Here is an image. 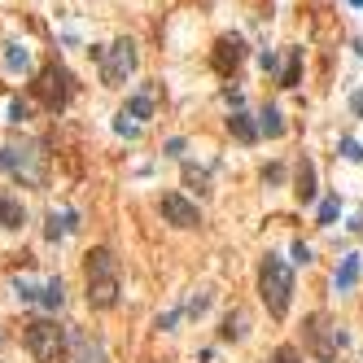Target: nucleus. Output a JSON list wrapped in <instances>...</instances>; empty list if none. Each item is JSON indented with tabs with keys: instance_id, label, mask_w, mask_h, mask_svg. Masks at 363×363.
<instances>
[{
	"instance_id": "1",
	"label": "nucleus",
	"mask_w": 363,
	"mask_h": 363,
	"mask_svg": "<svg viewBox=\"0 0 363 363\" xmlns=\"http://www.w3.org/2000/svg\"><path fill=\"white\" fill-rule=\"evenodd\" d=\"M84 280H88V306L92 311H110L119 306V258H114V250H105V245H96V250H88L84 258Z\"/></svg>"
},
{
	"instance_id": "2",
	"label": "nucleus",
	"mask_w": 363,
	"mask_h": 363,
	"mask_svg": "<svg viewBox=\"0 0 363 363\" xmlns=\"http://www.w3.org/2000/svg\"><path fill=\"white\" fill-rule=\"evenodd\" d=\"M258 293H262V302H267V316H272V320H285V316H289L293 272H289V262L280 258V254H267V258H262V267H258Z\"/></svg>"
},
{
	"instance_id": "3",
	"label": "nucleus",
	"mask_w": 363,
	"mask_h": 363,
	"mask_svg": "<svg viewBox=\"0 0 363 363\" xmlns=\"http://www.w3.org/2000/svg\"><path fill=\"white\" fill-rule=\"evenodd\" d=\"M22 341L36 363H61V355H66V328L57 320H31Z\"/></svg>"
},
{
	"instance_id": "4",
	"label": "nucleus",
	"mask_w": 363,
	"mask_h": 363,
	"mask_svg": "<svg viewBox=\"0 0 363 363\" xmlns=\"http://www.w3.org/2000/svg\"><path fill=\"white\" fill-rule=\"evenodd\" d=\"M0 171H9L13 179H22V184H40V179H44V154H40V145L9 140L5 149H0Z\"/></svg>"
},
{
	"instance_id": "5",
	"label": "nucleus",
	"mask_w": 363,
	"mask_h": 363,
	"mask_svg": "<svg viewBox=\"0 0 363 363\" xmlns=\"http://www.w3.org/2000/svg\"><path fill=\"white\" fill-rule=\"evenodd\" d=\"M96 66H101V84L105 88H119L127 84V75L136 71V44L131 40H114L110 48H96Z\"/></svg>"
},
{
	"instance_id": "6",
	"label": "nucleus",
	"mask_w": 363,
	"mask_h": 363,
	"mask_svg": "<svg viewBox=\"0 0 363 363\" xmlns=\"http://www.w3.org/2000/svg\"><path fill=\"white\" fill-rule=\"evenodd\" d=\"M31 92H36V101L44 105V110H61L66 101H71V92H75V79H71V71L66 66H44L40 71V79L31 84Z\"/></svg>"
},
{
	"instance_id": "7",
	"label": "nucleus",
	"mask_w": 363,
	"mask_h": 363,
	"mask_svg": "<svg viewBox=\"0 0 363 363\" xmlns=\"http://www.w3.org/2000/svg\"><path fill=\"white\" fill-rule=\"evenodd\" d=\"M306 346H311V355H316V359L328 363L337 350H346V333L328 316H311L306 320Z\"/></svg>"
},
{
	"instance_id": "8",
	"label": "nucleus",
	"mask_w": 363,
	"mask_h": 363,
	"mask_svg": "<svg viewBox=\"0 0 363 363\" xmlns=\"http://www.w3.org/2000/svg\"><path fill=\"white\" fill-rule=\"evenodd\" d=\"M158 206H162V219H167L171 228H197L202 223V210H197L184 193H162Z\"/></svg>"
},
{
	"instance_id": "9",
	"label": "nucleus",
	"mask_w": 363,
	"mask_h": 363,
	"mask_svg": "<svg viewBox=\"0 0 363 363\" xmlns=\"http://www.w3.org/2000/svg\"><path fill=\"white\" fill-rule=\"evenodd\" d=\"M241 57H245V44H241L237 36H223L219 44H214V71H219V75L237 71V66H241Z\"/></svg>"
},
{
	"instance_id": "10",
	"label": "nucleus",
	"mask_w": 363,
	"mask_h": 363,
	"mask_svg": "<svg viewBox=\"0 0 363 363\" xmlns=\"http://www.w3.org/2000/svg\"><path fill=\"white\" fill-rule=\"evenodd\" d=\"M293 179H298V188H293V193H298V202L302 206H311V202H316V162H311V158H302L298 162V175H293Z\"/></svg>"
},
{
	"instance_id": "11",
	"label": "nucleus",
	"mask_w": 363,
	"mask_h": 363,
	"mask_svg": "<svg viewBox=\"0 0 363 363\" xmlns=\"http://www.w3.org/2000/svg\"><path fill=\"white\" fill-rule=\"evenodd\" d=\"M359 272H363V258H359V254H346V258H341V267H337V276H333L337 293H350V289H355V280H359Z\"/></svg>"
},
{
	"instance_id": "12",
	"label": "nucleus",
	"mask_w": 363,
	"mask_h": 363,
	"mask_svg": "<svg viewBox=\"0 0 363 363\" xmlns=\"http://www.w3.org/2000/svg\"><path fill=\"white\" fill-rule=\"evenodd\" d=\"M0 223H5V228H13V232H18V228L27 223V210H22V202H18V197H0Z\"/></svg>"
},
{
	"instance_id": "13",
	"label": "nucleus",
	"mask_w": 363,
	"mask_h": 363,
	"mask_svg": "<svg viewBox=\"0 0 363 363\" xmlns=\"http://www.w3.org/2000/svg\"><path fill=\"white\" fill-rule=\"evenodd\" d=\"M75 228H79V223H75V214H71V210H61V214L53 210V214H48V241H61V237H71Z\"/></svg>"
},
{
	"instance_id": "14",
	"label": "nucleus",
	"mask_w": 363,
	"mask_h": 363,
	"mask_svg": "<svg viewBox=\"0 0 363 363\" xmlns=\"http://www.w3.org/2000/svg\"><path fill=\"white\" fill-rule=\"evenodd\" d=\"M228 131H232L237 140H245V145H254V140L262 136V131H258L250 119H245V114H232V119H228Z\"/></svg>"
},
{
	"instance_id": "15",
	"label": "nucleus",
	"mask_w": 363,
	"mask_h": 363,
	"mask_svg": "<svg viewBox=\"0 0 363 363\" xmlns=\"http://www.w3.org/2000/svg\"><path fill=\"white\" fill-rule=\"evenodd\" d=\"M298 79H302V48H293L285 71H280V88H298Z\"/></svg>"
},
{
	"instance_id": "16",
	"label": "nucleus",
	"mask_w": 363,
	"mask_h": 363,
	"mask_svg": "<svg viewBox=\"0 0 363 363\" xmlns=\"http://www.w3.org/2000/svg\"><path fill=\"white\" fill-rule=\"evenodd\" d=\"M258 131H262V136H285V119H280L276 105H267L258 114Z\"/></svg>"
},
{
	"instance_id": "17",
	"label": "nucleus",
	"mask_w": 363,
	"mask_h": 363,
	"mask_svg": "<svg viewBox=\"0 0 363 363\" xmlns=\"http://www.w3.org/2000/svg\"><path fill=\"white\" fill-rule=\"evenodd\" d=\"M123 114H131V119H140V123H145V119H154V96H149V92L131 96V101L123 105Z\"/></svg>"
},
{
	"instance_id": "18",
	"label": "nucleus",
	"mask_w": 363,
	"mask_h": 363,
	"mask_svg": "<svg viewBox=\"0 0 363 363\" xmlns=\"http://www.w3.org/2000/svg\"><path fill=\"white\" fill-rule=\"evenodd\" d=\"M223 341H237V337H245V311H228V320H223Z\"/></svg>"
},
{
	"instance_id": "19",
	"label": "nucleus",
	"mask_w": 363,
	"mask_h": 363,
	"mask_svg": "<svg viewBox=\"0 0 363 363\" xmlns=\"http://www.w3.org/2000/svg\"><path fill=\"white\" fill-rule=\"evenodd\" d=\"M79 363H105V350L88 337H79Z\"/></svg>"
},
{
	"instance_id": "20",
	"label": "nucleus",
	"mask_w": 363,
	"mask_h": 363,
	"mask_svg": "<svg viewBox=\"0 0 363 363\" xmlns=\"http://www.w3.org/2000/svg\"><path fill=\"white\" fill-rule=\"evenodd\" d=\"M40 298H44V306H61L66 302V289H61V280H48V285H44V293H40Z\"/></svg>"
},
{
	"instance_id": "21",
	"label": "nucleus",
	"mask_w": 363,
	"mask_h": 363,
	"mask_svg": "<svg viewBox=\"0 0 363 363\" xmlns=\"http://www.w3.org/2000/svg\"><path fill=\"white\" fill-rule=\"evenodd\" d=\"M27 48H18V44H9V53H5V66H9V71H27Z\"/></svg>"
},
{
	"instance_id": "22",
	"label": "nucleus",
	"mask_w": 363,
	"mask_h": 363,
	"mask_svg": "<svg viewBox=\"0 0 363 363\" xmlns=\"http://www.w3.org/2000/svg\"><path fill=\"white\" fill-rule=\"evenodd\" d=\"M337 210H341V202H337V197H324V202H320V228H328V223H333V219H337Z\"/></svg>"
},
{
	"instance_id": "23",
	"label": "nucleus",
	"mask_w": 363,
	"mask_h": 363,
	"mask_svg": "<svg viewBox=\"0 0 363 363\" xmlns=\"http://www.w3.org/2000/svg\"><path fill=\"white\" fill-rule=\"evenodd\" d=\"M341 158H346V162H363V145L346 136V140H341Z\"/></svg>"
},
{
	"instance_id": "24",
	"label": "nucleus",
	"mask_w": 363,
	"mask_h": 363,
	"mask_svg": "<svg viewBox=\"0 0 363 363\" xmlns=\"http://www.w3.org/2000/svg\"><path fill=\"white\" fill-rule=\"evenodd\" d=\"M27 119H31V105L27 101H13L9 105V123H27Z\"/></svg>"
},
{
	"instance_id": "25",
	"label": "nucleus",
	"mask_w": 363,
	"mask_h": 363,
	"mask_svg": "<svg viewBox=\"0 0 363 363\" xmlns=\"http://www.w3.org/2000/svg\"><path fill=\"white\" fill-rule=\"evenodd\" d=\"M184 179L197 188V193H206V171H197V167H184Z\"/></svg>"
},
{
	"instance_id": "26",
	"label": "nucleus",
	"mask_w": 363,
	"mask_h": 363,
	"mask_svg": "<svg viewBox=\"0 0 363 363\" xmlns=\"http://www.w3.org/2000/svg\"><path fill=\"white\" fill-rule=\"evenodd\" d=\"M262 184H285V167H280V162H272V167L262 171Z\"/></svg>"
},
{
	"instance_id": "27",
	"label": "nucleus",
	"mask_w": 363,
	"mask_h": 363,
	"mask_svg": "<svg viewBox=\"0 0 363 363\" xmlns=\"http://www.w3.org/2000/svg\"><path fill=\"white\" fill-rule=\"evenodd\" d=\"M272 363H298V350H293V346H280Z\"/></svg>"
},
{
	"instance_id": "28",
	"label": "nucleus",
	"mask_w": 363,
	"mask_h": 363,
	"mask_svg": "<svg viewBox=\"0 0 363 363\" xmlns=\"http://www.w3.org/2000/svg\"><path fill=\"white\" fill-rule=\"evenodd\" d=\"M210 306V293H197V298L188 302V311H193V316H202V311Z\"/></svg>"
},
{
	"instance_id": "29",
	"label": "nucleus",
	"mask_w": 363,
	"mask_h": 363,
	"mask_svg": "<svg viewBox=\"0 0 363 363\" xmlns=\"http://www.w3.org/2000/svg\"><path fill=\"white\" fill-rule=\"evenodd\" d=\"M293 262H311V245H302V241H293Z\"/></svg>"
},
{
	"instance_id": "30",
	"label": "nucleus",
	"mask_w": 363,
	"mask_h": 363,
	"mask_svg": "<svg viewBox=\"0 0 363 363\" xmlns=\"http://www.w3.org/2000/svg\"><path fill=\"white\" fill-rule=\"evenodd\" d=\"M258 61H262V71H276V53H272V48H262Z\"/></svg>"
},
{
	"instance_id": "31",
	"label": "nucleus",
	"mask_w": 363,
	"mask_h": 363,
	"mask_svg": "<svg viewBox=\"0 0 363 363\" xmlns=\"http://www.w3.org/2000/svg\"><path fill=\"white\" fill-rule=\"evenodd\" d=\"M179 320V311H167V316H158V328H171Z\"/></svg>"
},
{
	"instance_id": "32",
	"label": "nucleus",
	"mask_w": 363,
	"mask_h": 363,
	"mask_svg": "<svg viewBox=\"0 0 363 363\" xmlns=\"http://www.w3.org/2000/svg\"><path fill=\"white\" fill-rule=\"evenodd\" d=\"M350 110L359 114V119H363V92H355V96H350Z\"/></svg>"
},
{
	"instance_id": "33",
	"label": "nucleus",
	"mask_w": 363,
	"mask_h": 363,
	"mask_svg": "<svg viewBox=\"0 0 363 363\" xmlns=\"http://www.w3.org/2000/svg\"><path fill=\"white\" fill-rule=\"evenodd\" d=\"M350 5H355V9H363V0H350Z\"/></svg>"
}]
</instances>
